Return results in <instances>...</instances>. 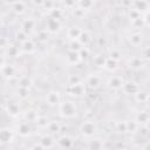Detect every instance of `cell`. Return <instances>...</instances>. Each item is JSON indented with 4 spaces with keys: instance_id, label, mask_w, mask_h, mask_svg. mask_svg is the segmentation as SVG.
Wrapping results in <instances>:
<instances>
[{
    "instance_id": "obj_30",
    "label": "cell",
    "mask_w": 150,
    "mask_h": 150,
    "mask_svg": "<svg viewBox=\"0 0 150 150\" xmlns=\"http://www.w3.org/2000/svg\"><path fill=\"white\" fill-rule=\"evenodd\" d=\"M48 122H49V118H48L47 116L39 114V116L36 117V120H35V122H34V124H35L39 129H46Z\"/></svg>"
},
{
    "instance_id": "obj_7",
    "label": "cell",
    "mask_w": 150,
    "mask_h": 150,
    "mask_svg": "<svg viewBox=\"0 0 150 150\" xmlns=\"http://www.w3.org/2000/svg\"><path fill=\"white\" fill-rule=\"evenodd\" d=\"M5 110L6 112L11 116V117H18L21 112V109H20V104L18 101L15 100H8L6 102V105H5Z\"/></svg>"
},
{
    "instance_id": "obj_44",
    "label": "cell",
    "mask_w": 150,
    "mask_h": 150,
    "mask_svg": "<svg viewBox=\"0 0 150 150\" xmlns=\"http://www.w3.org/2000/svg\"><path fill=\"white\" fill-rule=\"evenodd\" d=\"M67 82H68V86H71V84H76V83H79V82H82V79H81L79 75L73 74V75H69Z\"/></svg>"
},
{
    "instance_id": "obj_22",
    "label": "cell",
    "mask_w": 150,
    "mask_h": 150,
    "mask_svg": "<svg viewBox=\"0 0 150 150\" xmlns=\"http://www.w3.org/2000/svg\"><path fill=\"white\" fill-rule=\"evenodd\" d=\"M56 143H57V146H59V148H71L74 141L71 139L70 136H68V135H62V136H60V137L56 139Z\"/></svg>"
},
{
    "instance_id": "obj_18",
    "label": "cell",
    "mask_w": 150,
    "mask_h": 150,
    "mask_svg": "<svg viewBox=\"0 0 150 150\" xmlns=\"http://www.w3.org/2000/svg\"><path fill=\"white\" fill-rule=\"evenodd\" d=\"M11 9H12V12H13L14 14H16V15H22V14H25V13L27 12V5H26L25 1L18 0L15 4H13V5L11 6Z\"/></svg>"
},
{
    "instance_id": "obj_48",
    "label": "cell",
    "mask_w": 150,
    "mask_h": 150,
    "mask_svg": "<svg viewBox=\"0 0 150 150\" xmlns=\"http://www.w3.org/2000/svg\"><path fill=\"white\" fill-rule=\"evenodd\" d=\"M132 1L134 0H121V5H122V7L128 9V8L132 7Z\"/></svg>"
},
{
    "instance_id": "obj_8",
    "label": "cell",
    "mask_w": 150,
    "mask_h": 150,
    "mask_svg": "<svg viewBox=\"0 0 150 150\" xmlns=\"http://www.w3.org/2000/svg\"><path fill=\"white\" fill-rule=\"evenodd\" d=\"M143 34L139 32V30H135L132 33H130L128 36H127V41L130 46L132 47H141L143 45Z\"/></svg>"
},
{
    "instance_id": "obj_39",
    "label": "cell",
    "mask_w": 150,
    "mask_h": 150,
    "mask_svg": "<svg viewBox=\"0 0 150 150\" xmlns=\"http://www.w3.org/2000/svg\"><path fill=\"white\" fill-rule=\"evenodd\" d=\"M49 16H52L54 19H57V20H61L62 16H63V11L61 8L53 7L52 9H49Z\"/></svg>"
},
{
    "instance_id": "obj_2",
    "label": "cell",
    "mask_w": 150,
    "mask_h": 150,
    "mask_svg": "<svg viewBox=\"0 0 150 150\" xmlns=\"http://www.w3.org/2000/svg\"><path fill=\"white\" fill-rule=\"evenodd\" d=\"M97 130H98V128H97L96 122L89 121V120L83 121V122L80 124V127H79V131H80L81 136H82L83 138H87V139L95 137Z\"/></svg>"
},
{
    "instance_id": "obj_41",
    "label": "cell",
    "mask_w": 150,
    "mask_h": 150,
    "mask_svg": "<svg viewBox=\"0 0 150 150\" xmlns=\"http://www.w3.org/2000/svg\"><path fill=\"white\" fill-rule=\"evenodd\" d=\"M115 129L117 132H127V121H117L115 123Z\"/></svg>"
},
{
    "instance_id": "obj_35",
    "label": "cell",
    "mask_w": 150,
    "mask_h": 150,
    "mask_svg": "<svg viewBox=\"0 0 150 150\" xmlns=\"http://www.w3.org/2000/svg\"><path fill=\"white\" fill-rule=\"evenodd\" d=\"M122 56H123V54H122V52L118 48H111L109 50V53H108V57L109 59H112V60H115L117 62L122 59Z\"/></svg>"
},
{
    "instance_id": "obj_1",
    "label": "cell",
    "mask_w": 150,
    "mask_h": 150,
    "mask_svg": "<svg viewBox=\"0 0 150 150\" xmlns=\"http://www.w3.org/2000/svg\"><path fill=\"white\" fill-rule=\"evenodd\" d=\"M57 108H59V115L62 118H74L79 112L76 103L71 100L61 101Z\"/></svg>"
},
{
    "instance_id": "obj_54",
    "label": "cell",
    "mask_w": 150,
    "mask_h": 150,
    "mask_svg": "<svg viewBox=\"0 0 150 150\" xmlns=\"http://www.w3.org/2000/svg\"><path fill=\"white\" fill-rule=\"evenodd\" d=\"M0 121H1V111H0Z\"/></svg>"
},
{
    "instance_id": "obj_10",
    "label": "cell",
    "mask_w": 150,
    "mask_h": 150,
    "mask_svg": "<svg viewBox=\"0 0 150 150\" xmlns=\"http://www.w3.org/2000/svg\"><path fill=\"white\" fill-rule=\"evenodd\" d=\"M20 29H22L26 34L30 35L35 32L36 29V21L33 19V18H27L25 20L21 21V25H20Z\"/></svg>"
},
{
    "instance_id": "obj_49",
    "label": "cell",
    "mask_w": 150,
    "mask_h": 150,
    "mask_svg": "<svg viewBox=\"0 0 150 150\" xmlns=\"http://www.w3.org/2000/svg\"><path fill=\"white\" fill-rule=\"evenodd\" d=\"M105 38H103V36H100V38H97V46L98 47H103V46H105Z\"/></svg>"
},
{
    "instance_id": "obj_45",
    "label": "cell",
    "mask_w": 150,
    "mask_h": 150,
    "mask_svg": "<svg viewBox=\"0 0 150 150\" xmlns=\"http://www.w3.org/2000/svg\"><path fill=\"white\" fill-rule=\"evenodd\" d=\"M79 55H80L81 60L87 59V57L90 55V50H89V48H88L87 46H86V47H82V48L79 50Z\"/></svg>"
},
{
    "instance_id": "obj_38",
    "label": "cell",
    "mask_w": 150,
    "mask_h": 150,
    "mask_svg": "<svg viewBox=\"0 0 150 150\" xmlns=\"http://www.w3.org/2000/svg\"><path fill=\"white\" fill-rule=\"evenodd\" d=\"M14 36H15V40H16L19 43H22L23 41H26L27 39H29V35L26 34V33H25L22 29H20V28L15 32V35H14Z\"/></svg>"
},
{
    "instance_id": "obj_53",
    "label": "cell",
    "mask_w": 150,
    "mask_h": 150,
    "mask_svg": "<svg viewBox=\"0 0 150 150\" xmlns=\"http://www.w3.org/2000/svg\"><path fill=\"white\" fill-rule=\"evenodd\" d=\"M1 27H2V18L0 16V28H1Z\"/></svg>"
},
{
    "instance_id": "obj_46",
    "label": "cell",
    "mask_w": 150,
    "mask_h": 150,
    "mask_svg": "<svg viewBox=\"0 0 150 150\" xmlns=\"http://www.w3.org/2000/svg\"><path fill=\"white\" fill-rule=\"evenodd\" d=\"M62 2H63V6L67 8V9H73V8H75L76 7V1L75 0H62Z\"/></svg>"
},
{
    "instance_id": "obj_42",
    "label": "cell",
    "mask_w": 150,
    "mask_h": 150,
    "mask_svg": "<svg viewBox=\"0 0 150 150\" xmlns=\"http://www.w3.org/2000/svg\"><path fill=\"white\" fill-rule=\"evenodd\" d=\"M138 124L132 120V121H127V132H136L138 131Z\"/></svg>"
},
{
    "instance_id": "obj_17",
    "label": "cell",
    "mask_w": 150,
    "mask_h": 150,
    "mask_svg": "<svg viewBox=\"0 0 150 150\" xmlns=\"http://www.w3.org/2000/svg\"><path fill=\"white\" fill-rule=\"evenodd\" d=\"M81 57L79 55V52H75V50H68L67 54H66V62L70 66H76L81 62Z\"/></svg>"
},
{
    "instance_id": "obj_21",
    "label": "cell",
    "mask_w": 150,
    "mask_h": 150,
    "mask_svg": "<svg viewBox=\"0 0 150 150\" xmlns=\"http://www.w3.org/2000/svg\"><path fill=\"white\" fill-rule=\"evenodd\" d=\"M132 7L135 9H137L141 14H144L149 9V2H148V0H134Z\"/></svg>"
},
{
    "instance_id": "obj_37",
    "label": "cell",
    "mask_w": 150,
    "mask_h": 150,
    "mask_svg": "<svg viewBox=\"0 0 150 150\" xmlns=\"http://www.w3.org/2000/svg\"><path fill=\"white\" fill-rule=\"evenodd\" d=\"M29 88H23V87H18L16 89V94H18V97L20 100H27L29 97Z\"/></svg>"
},
{
    "instance_id": "obj_14",
    "label": "cell",
    "mask_w": 150,
    "mask_h": 150,
    "mask_svg": "<svg viewBox=\"0 0 150 150\" xmlns=\"http://www.w3.org/2000/svg\"><path fill=\"white\" fill-rule=\"evenodd\" d=\"M15 73H16V69H15V67L12 64V63H5L1 68H0V74H1V76L4 77V79H6V80H9L11 77H13L14 75H15Z\"/></svg>"
},
{
    "instance_id": "obj_23",
    "label": "cell",
    "mask_w": 150,
    "mask_h": 150,
    "mask_svg": "<svg viewBox=\"0 0 150 150\" xmlns=\"http://www.w3.org/2000/svg\"><path fill=\"white\" fill-rule=\"evenodd\" d=\"M6 56L8 57H18L19 54H20V47H16L14 45H8L6 48H5V53H4Z\"/></svg>"
},
{
    "instance_id": "obj_51",
    "label": "cell",
    "mask_w": 150,
    "mask_h": 150,
    "mask_svg": "<svg viewBox=\"0 0 150 150\" xmlns=\"http://www.w3.org/2000/svg\"><path fill=\"white\" fill-rule=\"evenodd\" d=\"M43 1H45V0H32V2H33L34 5H38V6H41V5L43 4Z\"/></svg>"
},
{
    "instance_id": "obj_3",
    "label": "cell",
    "mask_w": 150,
    "mask_h": 150,
    "mask_svg": "<svg viewBox=\"0 0 150 150\" xmlns=\"http://www.w3.org/2000/svg\"><path fill=\"white\" fill-rule=\"evenodd\" d=\"M62 28V23L61 20L54 19L52 16H48L46 19V23H45V29L49 33V34H56L61 30Z\"/></svg>"
},
{
    "instance_id": "obj_24",
    "label": "cell",
    "mask_w": 150,
    "mask_h": 150,
    "mask_svg": "<svg viewBox=\"0 0 150 150\" xmlns=\"http://www.w3.org/2000/svg\"><path fill=\"white\" fill-rule=\"evenodd\" d=\"M61 128H62V125H61V123L59 121H49L46 129L48 130L49 134L54 135V134H59L61 131Z\"/></svg>"
},
{
    "instance_id": "obj_15",
    "label": "cell",
    "mask_w": 150,
    "mask_h": 150,
    "mask_svg": "<svg viewBox=\"0 0 150 150\" xmlns=\"http://www.w3.org/2000/svg\"><path fill=\"white\" fill-rule=\"evenodd\" d=\"M36 49V45L32 39H27L22 43H20V50L25 54H32Z\"/></svg>"
},
{
    "instance_id": "obj_43",
    "label": "cell",
    "mask_w": 150,
    "mask_h": 150,
    "mask_svg": "<svg viewBox=\"0 0 150 150\" xmlns=\"http://www.w3.org/2000/svg\"><path fill=\"white\" fill-rule=\"evenodd\" d=\"M69 47V50H75V52H79L83 46L77 41V40H70V42H69V45H68Z\"/></svg>"
},
{
    "instance_id": "obj_47",
    "label": "cell",
    "mask_w": 150,
    "mask_h": 150,
    "mask_svg": "<svg viewBox=\"0 0 150 150\" xmlns=\"http://www.w3.org/2000/svg\"><path fill=\"white\" fill-rule=\"evenodd\" d=\"M8 45H9V40L5 35H0V48L5 49Z\"/></svg>"
},
{
    "instance_id": "obj_32",
    "label": "cell",
    "mask_w": 150,
    "mask_h": 150,
    "mask_svg": "<svg viewBox=\"0 0 150 150\" xmlns=\"http://www.w3.org/2000/svg\"><path fill=\"white\" fill-rule=\"evenodd\" d=\"M33 84V81L29 76L23 75L18 80V87H23V88H30Z\"/></svg>"
},
{
    "instance_id": "obj_33",
    "label": "cell",
    "mask_w": 150,
    "mask_h": 150,
    "mask_svg": "<svg viewBox=\"0 0 150 150\" xmlns=\"http://www.w3.org/2000/svg\"><path fill=\"white\" fill-rule=\"evenodd\" d=\"M88 148H91V149H102L104 148V144H103V141L102 139H98V138H89L88 141Z\"/></svg>"
},
{
    "instance_id": "obj_12",
    "label": "cell",
    "mask_w": 150,
    "mask_h": 150,
    "mask_svg": "<svg viewBox=\"0 0 150 150\" xmlns=\"http://www.w3.org/2000/svg\"><path fill=\"white\" fill-rule=\"evenodd\" d=\"M14 139V131L11 128L4 127L0 128V144H7L13 142Z\"/></svg>"
},
{
    "instance_id": "obj_5",
    "label": "cell",
    "mask_w": 150,
    "mask_h": 150,
    "mask_svg": "<svg viewBox=\"0 0 150 150\" xmlns=\"http://www.w3.org/2000/svg\"><path fill=\"white\" fill-rule=\"evenodd\" d=\"M61 101L62 97L59 90H49L45 96V102L49 107H57Z\"/></svg>"
},
{
    "instance_id": "obj_55",
    "label": "cell",
    "mask_w": 150,
    "mask_h": 150,
    "mask_svg": "<svg viewBox=\"0 0 150 150\" xmlns=\"http://www.w3.org/2000/svg\"><path fill=\"white\" fill-rule=\"evenodd\" d=\"M75 1H76V4H77V1H79V0H75Z\"/></svg>"
},
{
    "instance_id": "obj_13",
    "label": "cell",
    "mask_w": 150,
    "mask_h": 150,
    "mask_svg": "<svg viewBox=\"0 0 150 150\" xmlns=\"http://www.w3.org/2000/svg\"><path fill=\"white\" fill-rule=\"evenodd\" d=\"M39 142H40V144L42 145V148L43 149H50V148H54V146H56V141H55V138L53 137V135L52 134H45L40 139H39Z\"/></svg>"
},
{
    "instance_id": "obj_11",
    "label": "cell",
    "mask_w": 150,
    "mask_h": 150,
    "mask_svg": "<svg viewBox=\"0 0 150 150\" xmlns=\"http://www.w3.org/2000/svg\"><path fill=\"white\" fill-rule=\"evenodd\" d=\"M16 132L21 137H28V136H30L32 132H33L32 123L30 122H27V121L20 122L19 125H18V128H16Z\"/></svg>"
},
{
    "instance_id": "obj_27",
    "label": "cell",
    "mask_w": 150,
    "mask_h": 150,
    "mask_svg": "<svg viewBox=\"0 0 150 150\" xmlns=\"http://www.w3.org/2000/svg\"><path fill=\"white\" fill-rule=\"evenodd\" d=\"M94 5H95V0H79L76 4V6L84 12L90 11L94 7Z\"/></svg>"
},
{
    "instance_id": "obj_25",
    "label": "cell",
    "mask_w": 150,
    "mask_h": 150,
    "mask_svg": "<svg viewBox=\"0 0 150 150\" xmlns=\"http://www.w3.org/2000/svg\"><path fill=\"white\" fill-rule=\"evenodd\" d=\"M77 41H79L83 47L88 46V45L91 42V35H90V33H89L88 30H82L81 34H80L79 38H77Z\"/></svg>"
},
{
    "instance_id": "obj_19",
    "label": "cell",
    "mask_w": 150,
    "mask_h": 150,
    "mask_svg": "<svg viewBox=\"0 0 150 150\" xmlns=\"http://www.w3.org/2000/svg\"><path fill=\"white\" fill-rule=\"evenodd\" d=\"M134 121H135L138 125L148 124V123H149V114H148V111H146V110H139V111L135 115Z\"/></svg>"
},
{
    "instance_id": "obj_29",
    "label": "cell",
    "mask_w": 150,
    "mask_h": 150,
    "mask_svg": "<svg viewBox=\"0 0 150 150\" xmlns=\"http://www.w3.org/2000/svg\"><path fill=\"white\" fill-rule=\"evenodd\" d=\"M143 64H144V60H143L141 56H134V57L130 60V62H129L130 68H132V69H135V70H139Z\"/></svg>"
},
{
    "instance_id": "obj_16",
    "label": "cell",
    "mask_w": 150,
    "mask_h": 150,
    "mask_svg": "<svg viewBox=\"0 0 150 150\" xmlns=\"http://www.w3.org/2000/svg\"><path fill=\"white\" fill-rule=\"evenodd\" d=\"M139 88L141 87L136 82H134V81H124L123 87H122V90L127 95H134Z\"/></svg>"
},
{
    "instance_id": "obj_4",
    "label": "cell",
    "mask_w": 150,
    "mask_h": 150,
    "mask_svg": "<svg viewBox=\"0 0 150 150\" xmlns=\"http://www.w3.org/2000/svg\"><path fill=\"white\" fill-rule=\"evenodd\" d=\"M67 93H68L70 96L77 98V97H82V96L86 95V93H87V88H86V86H84L83 82H79V83H76V84L68 86V88H67Z\"/></svg>"
},
{
    "instance_id": "obj_40",
    "label": "cell",
    "mask_w": 150,
    "mask_h": 150,
    "mask_svg": "<svg viewBox=\"0 0 150 150\" xmlns=\"http://www.w3.org/2000/svg\"><path fill=\"white\" fill-rule=\"evenodd\" d=\"M141 15H142V14H141L137 9H135L134 7H130V8L127 9V16H128V19H129L130 21H132V20L139 18Z\"/></svg>"
},
{
    "instance_id": "obj_28",
    "label": "cell",
    "mask_w": 150,
    "mask_h": 150,
    "mask_svg": "<svg viewBox=\"0 0 150 150\" xmlns=\"http://www.w3.org/2000/svg\"><path fill=\"white\" fill-rule=\"evenodd\" d=\"M105 60H107V56L103 53H97L96 55L93 56V63L96 67H100V68H103L104 67Z\"/></svg>"
},
{
    "instance_id": "obj_50",
    "label": "cell",
    "mask_w": 150,
    "mask_h": 150,
    "mask_svg": "<svg viewBox=\"0 0 150 150\" xmlns=\"http://www.w3.org/2000/svg\"><path fill=\"white\" fill-rule=\"evenodd\" d=\"M6 63V56L5 54H0V68Z\"/></svg>"
},
{
    "instance_id": "obj_31",
    "label": "cell",
    "mask_w": 150,
    "mask_h": 150,
    "mask_svg": "<svg viewBox=\"0 0 150 150\" xmlns=\"http://www.w3.org/2000/svg\"><path fill=\"white\" fill-rule=\"evenodd\" d=\"M38 116H39V111L35 110V109H29V110H27V111L23 114V118H25V121L30 122V123H34Z\"/></svg>"
},
{
    "instance_id": "obj_52",
    "label": "cell",
    "mask_w": 150,
    "mask_h": 150,
    "mask_svg": "<svg viewBox=\"0 0 150 150\" xmlns=\"http://www.w3.org/2000/svg\"><path fill=\"white\" fill-rule=\"evenodd\" d=\"M18 0H4V2L6 4V5H9V6H12L13 4H15Z\"/></svg>"
},
{
    "instance_id": "obj_9",
    "label": "cell",
    "mask_w": 150,
    "mask_h": 150,
    "mask_svg": "<svg viewBox=\"0 0 150 150\" xmlns=\"http://www.w3.org/2000/svg\"><path fill=\"white\" fill-rule=\"evenodd\" d=\"M101 77L95 75V74H91V75H88L84 80V86L87 89H91V90H95L97 88L101 87Z\"/></svg>"
},
{
    "instance_id": "obj_26",
    "label": "cell",
    "mask_w": 150,
    "mask_h": 150,
    "mask_svg": "<svg viewBox=\"0 0 150 150\" xmlns=\"http://www.w3.org/2000/svg\"><path fill=\"white\" fill-rule=\"evenodd\" d=\"M81 32H82V29L79 26H71L67 30V36L70 40H77V38L81 34Z\"/></svg>"
},
{
    "instance_id": "obj_34",
    "label": "cell",
    "mask_w": 150,
    "mask_h": 150,
    "mask_svg": "<svg viewBox=\"0 0 150 150\" xmlns=\"http://www.w3.org/2000/svg\"><path fill=\"white\" fill-rule=\"evenodd\" d=\"M105 70H109V71H112V70H116L118 68V62L112 60V59H109L107 56V60H105V63H104V67H103Z\"/></svg>"
},
{
    "instance_id": "obj_20",
    "label": "cell",
    "mask_w": 150,
    "mask_h": 150,
    "mask_svg": "<svg viewBox=\"0 0 150 150\" xmlns=\"http://www.w3.org/2000/svg\"><path fill=\"white\" fill-rule=\"evenodd\" d=\"M135 101L138 103H148L149 102V91L148 90H142L141 88L132 95Z\"/></svg>"
},
{
    "instance_id": "obj_6",
    "label": "cell",
    "mask_w": 150,
    "mask_h": 150,
    "mask_svg": "<svg viewBox=\"0 0 150 150\" xmlns=\"http://www.w3.org/2000/svg\"><path fill=\"white\" fill-rule=\"evenodd\" d=\"M123 83H124V79H123L122 75H118V74L110 75L108 77V80H107V86L111 90H120V89H122Z\"/></svg>"
},
{
    "instance_id": "obj_36",
    "label": "cell",
    "mask_w": 150,
    "mask_h": 150,
    "mask_svg": "<svg viewBox=\"0 0 150 150\" xmlns=\"http://www.w3.org/2000/svg\"><path fill=\"white\" fill-rule=\"evenodd\" d=\"M49 39V33L46 30V29H41L36 33V40L41 43H46Z\"/></svg>"
}]
</instances>
